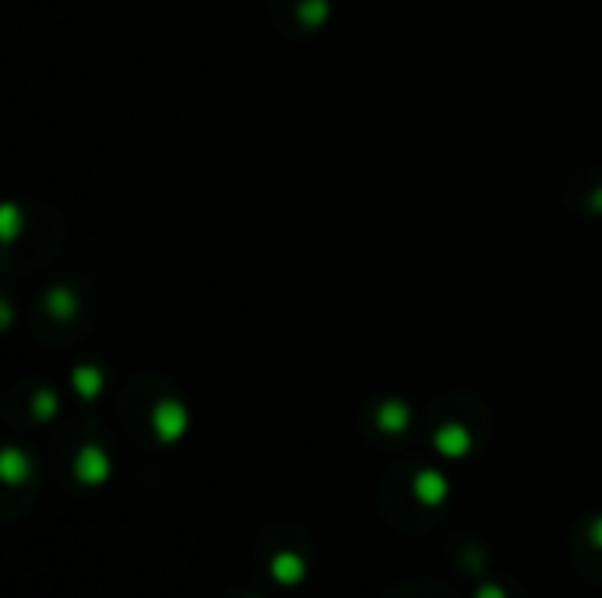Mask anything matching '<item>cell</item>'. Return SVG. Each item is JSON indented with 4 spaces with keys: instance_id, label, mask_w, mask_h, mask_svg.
<instances>
[{
    "instance_id": "obj_1",
    "label": "cell",
    "mask_w": 602,
    "mask_h": 598,
    "mask_svg": "<svg viewBox=\"0 0 602 598\" xmlns=\"http://www.w3.org/2000/svg\"><path fill=\"white\" fill-rule=\"evenodd\" d=\"M416 489H419V496H423L426 504H441V496H444V479L441 475H419V482H416Z\"/></svg>"
},
{
    "instance_id": "obj_2",
    "label": "cell",
    "mask_w": 602,
    "mask_h": 598,
    "mask_svg": "<svg viewBox=\"0 0 602 598\" xmlns=\"http://www.w3.org/2000/svg\"><path fill=\"white\" fill-rule=\"evenodd\" d=\"M275 574H279L286 584H296V581H300V577H303V563L296 560V556L282 553L279 560H275Z\"/></svg>"
},
{
    "instance_id": "obj_3",
    "label": "cell",
    "mask_w": 602,
    "mask_h": 598,
    "mask_svg": "<svg viewBox=\"0 0 602 598\" xmlns=\"http://www.w3.org/2000/svg\"><path fill=\"white\" fill-rule=\"evenodd\" d=\"M486 598H500V595H497V591H486Z\"/></svg>"
}]
</instances>
